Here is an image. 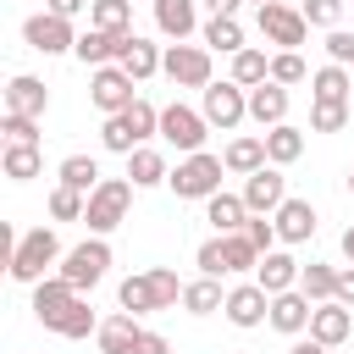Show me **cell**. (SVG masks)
I'll return each mask as SVG.
<instances>
[{
  "instance_id": "1",
  "label": "cell",
  "mask_w": 354,
  "mask_h": 354,
  "mask_svg": "<svg viewBox=\"0 0 354 354\" xmlns=\"http://www.w3.org/2000/svg\"><path fill=\"white\" fill-rule=\"evenodd\" d=\"M183 288H188V282H177L171 266H149V271H133V277L116 288V304H122L127 315H149V310L183 304Z\"/></svg>"
},
{
  "instance_id": "2",
  "label": "cell",
  "mask_w": 354,
  "mask_h": 354,
  "mask_svg": "<svg viewBox=\"0 0 354 354\" xmlns=\"http://www.w3.org/2000/svg\"><path fill=\"white\" fill-rule=\"evenodd\" d=\"M149 138H160V111H155L149 100H133L127 111L105 116V127H100V144H105L111 155H133V149H144Z\"/></svg>"
},
{
  "instance_id": "3",
  "label": "cell",
  "mask_w": 354,
  "mask_h": 354,
  "mask_svg": "<svg viewBox=\"0 0 354 354\" xmlns=\"http://www.w3.org/2000/svg\"><path fill=\"white\" fill-rule=\"evenodd\" d=\"M61 260V238H55V227H28L17 243H11V260H6V271L17 277V282H28V288H39L44 277H50V266Z\"/></svg>"
},
{
  "instance_id": "4",
  "label": "cell",
  "mask_w": 354,
  "mask_h": 354,
  "mask_svg": "<svg viewBox=\"0 0 354 354\" xmlns=\"http://www.w3.org/2000/svg\"><path fill=\"white\" fill-rule=\"evenodd\" d=\"M221 155H210V149H199V155H183L177 166H171V177H166V188L177 194V199H216L221 194Z\"/></svg>"
},
{
  "instance_id": "5",
  "label": "cell",
  "mask_w": 354,
  "mask_h": 354,
  "mask_svg": "<svg viewBox=\"0 0 354 354\" xmlns=\"http://www.w3.org/2000/svg\"><path fill=\"white\" fill-rule=\"evenodd\" d=\"M127 210H133V183H127V177H105V183L88 194L83 221H88L94 238H105V232H116V227L127 221Z\"/></svg>"
},
{
  "instance_id": "6",
  "label": "cell",
  "mask_w": 354,
  "mask_h": 354,
  "mask_svg": "<svg viewBox=\"0 0 354 354\" xmlns=\"http://www.w3.org/2000/svg\"><path fill=\"white\" fill-rule=\"evenodd\" d=\"M105 271H111V243L88 232L83 243H72V249L61 254V271H55V277H66L77 293H88V288H100V282H105Z\"/></svg>"
},
{
  "instance_id": "7",
  "label": "cell",
  "mask_w": 354,
  "mask_h": 354,
  "mask_svg": "<svg viewBox=\"0 0 354 354\" xmlns=\"http://www.w3.org/2000/svg\"><path fill=\"white\" fill-rule=\"evenodd\" d=\"M254 22H260L266 44H277V50H299V44L310 39V22H304V11H299V6H282V0H266V6H254Z\"/></svg>"
},
{
  "instance_id": "8",
  "label": "cell",
  "mask_w": 354,
  "mask_h": 354,
  "mask_svg": "<svg viewBox=\"0 0 354 354\" xmlns=\"http://www.w3.org/2000/svg\"><path fill=\"white\" fill-rule=\"evenodd\" d=\"M205 133H210L205 111H194V105H183V100H171V105L160 111V138H166L177 155H199V149H205Z\"/></svg>"
},
{
  "instance_id": "9",
  "label": "cell",
  "mask_w": 354,
  "mask_h": 354,
  "mask_svg": "<svg viewBox=\"0 0 354 354\" xmlns=\"http://www.w3.org/2000/svg\"><path fill=\"white\" fill-rule=\"evenodd\" d=\"M160 72H166L177 88H199V94L216 83V77H210V50H205V44H166Z\"/></svg>"
},
{
  "instance_id": "10",
  "label": "cell",
  "mask_w": 354,
  "mask_h": 354,
  "mask_svg": "<svg viewBox=\"0 0 354 354\" xmlns=\"http://www.w3.org/2000/svg\"><path fill=\"white\" fill-rule=\"evenodd\" d=\"M199 111H205V122H210V127L232 133V127L249 116V88H238L232 77H221V83H210V88L199 94Z\"/></svg>"
},
{
  "instance_id": "11",
  "label": "cell",
  "mask_w": 354,
  "mask_h": 354,
  "mask_svg": "<svg viewBox=\"0 0 354 354\" xmlns=\"http://www.w3.org/2000/svg\"><path fill=\"white\" fill-rule=\"evenodd\" d=\"M22 39H28V50H39V55H66V50H77V28H72L66 17H55V11H33V17L22 22Z\"/></svg>"
},
{
  "instance_id": "12",
  "label": "cell",
  "mask_w": 354,
  "mask_h": 354,
  "mask_svg": "<svg viewBox=\"0 0 354 354\" xmlns=\"http://www.w3.org/2000/svg\"><path fill=\"white\" fill-rule=\"evenodd\" d=\"M138 83L122 72V66H94L88 72V100H94V111H105V116H116V111H127L138 94H133Z\"/></svg>"
},
{
  "instance_id": "13",
  "label": "cell",
  "mask_w": 354,
  "mask_h": 354,
  "mask_svg": "<svg viewBox=\"0 0 354 354\" xmlns=\"http://www.w3.org/2000/svg\"><path fill=\"white\" fill-rule=\"evenodd\" d=\"M243 205H249V216H277L282 210V199H288V177H282V166H260L254 177H243Z\"/></svg>"
},
{
  "instance_id": "14",
  "label": "cell",
  "mask_w": 354,
  "mask_h": 354,
  "mask_svg": "<svg viewBox=\"0 0 354 354\" xmlns=\"http://www.w3.org/2000/svg\"><path fill=\"white\" fill-rule=\"evenodd\" d=\"M221 315L232 321V326H266L271 321V293L260 288V282H238V288H227V304H221Z\"/></svg>"
},
{
  "instance_id": "15",
  "label": "cell",
  "mask_w": 354,
  "mask_h": 354,
  "mask_svg": "<svg viewBox=\"0 0 354 354\" xmlns=\"http://www.w3.org/2000/svg\"><path fill=\"white\" fill-rule=\"evenodd\" d=\"M77 299H83V293H77L66 277H44V282L33 288V315H39V326H50V332H55Z\"/></svg>"
},
{
  "instance_id": "16",
  "label": "cell",
  "mask_w": 354,
  "mask_h": 354,
  "mask_svg": "<svg viewBox=\"0 0 354 354\" xmlns=\"http://www.w3.org/2000/svg\"><path fill=\"white\" fill-rule=\"evenodd\" d=\"M6 111H11V116H33V122H44V111H50V88H44V77L17 72V77L6 83Z\"/></svg>"
},
{
  "instance_id": "17",
  "label": "cell",
  "mask_w": 354,
  "mask_h": 354,
  "mask_svg": "<svg viewBox=\"0 0 354 354\" xmlns=\"http://www.w3.org/2000/svg\"><path fill=\"white\" fill-rule=\"evenodd\" d=\"M310 337H315V343H326V348L348 343V337H354V310H348V304H337V299L315 304V315H310Z\"/></svg>"
},
{
  "instance_id": "18",
  "label": "cell",
  "mask_w": 354,
  "mask_h": 354,
  "mask_svg": "<svg viewBox=\"0 0 354 354\" xmlns=\"http://www.w3.org/2000/svg\"><path fill=\"white\" fill-rule=\"evenodd\" d=\"M127 39H133V33H100V28H83L72 55H77L83 66H116L122 50H127Z\"/></svg>"
},
{
  "instance_id": "19",
  "label": "cell",
  "mask_w": 354,
  "mask_h": 354,
  "mask_svg": "<svg viewBox=\"0 0 354 354\" xmlns=\"http://www.w3.org/2000/svg\"><path fill=\"white\" fill-rule=\"evenodd\" d=\"M271 221H277V238H282L288 249L315 238V205H310V199H293V194H288V199H282V210H277Z\"/></svg>"
},
{
  "instance_id": "20",
  "label": "cell",
  "mask_w": 354,
  "mask_h": 354,
  "mask_svg": "<svg viewBox=\"0 0 354 354\" xmlns=\"http://www.w3.org/2000/svg\"><path fill=\"white\" fill-rule=\"evenodd\" d=\"M299 271H304V266H299L288 249H271V254H260V266H254V282H260V288L277 299V293H293V288H299Z\"/></svg>"
},
{
  "instance_id": "21",
  "label": "cell",
  "mask_w": 354,
  "mask_h": 354,
  "mask_svg": "<svg viewBox=\"0 0 354 354\" xmlns=\"http://www.w3.org/2000/svg\"><path fill=\"white\" fill-rule=\"evenodd\" d=\"M221 166H227L232 177H254L260 166H271V160H266V133H238V138L221 149Z\"/></svg>"
},
{
  "instance_id": "22",
  "label": "cell",
  "mask_w": 354,
  "mask_h": 354,
  "mask_svg": "<svg viewBox=\"0 0 354 354\" xmlns=\"http://www.w3.org/2000/svg\"><path fill=\"white\" fill-rule=\"evenodd\" d=\"M310 315H315V304H310L299 288L271 299V326H277L282 337H304V332H310Z\"/></svg>"
},
{
  "instance_id": "23",
  "label": "cell",
  "mask_w": 354,
  "mask_h": 354,
  "mask_svg": "<svg viewBox=\"0 0 354 354\" xmlns=\"http://www.w3.org/2000/svg\"><path fill=\"white\" fill-rule=\"evenodd\" d=\"M155 28L171 44H188V33L199 28V0H155Z\"/></svg>"
},
{
  "instance_id": "24",
  "label": "cell",
  "mask_w": 354,
  "mask_h": 354,
  "mask_svg": "<svg viewBox=\"0 0 354 354\" xmlns=\"http://www.w3.org/2000/svg\"><path fill=\"white\" fill-rule=\"evenodd\" d=\"M138 315H127V310H116V315H105L100 321V332H94V343H100V354H133L138 348Z\"/></svg>"
},
{
  "instance_id": "25",
  "label": "cell",
  "mask_w": 354,
  "mask_h": 354,
  "mask_svg": "<svg viewBox=\"0 0 354 354\" xmlns=\"http://www.w3.org/2000/svg\"><path fill=\"white\" fill-rule=\"evenodd\" d=\"M249 116L271 133V127H282L288 122V88L282 83H260V88H249Z\"/></svg>"
},
{
  "instance_id": "26",
  "label": "cell",
  "mask_w": 354,
  "mask_h": 354,
  "mask_svg": "<svg viewBox=\"0 0 354 354\" xmlns=\"http://www.w3.org/2000/svg\"><path fill=\"white\" fill-rule=\"evenodd\" d=\"M205 221L216 227V232H243L249 227V205H243V194H216V199H205Z\"/></svg>"
},
{
  "instance_id": "27",
  "label": "cell",
  "mask_w": 354,
  "mask_h": 354,
  "mask_svg": "<svg viewBox=\"0 0 354 354\" xmlns=\"http://www.w3.org/2000/svg\"><path fill=\"white\" fill-rule=\"evenodd\" d=\"M160 55H166V50H160V44H149V39H138V33H133V39H127V50H122V61H116V66H122V72H127V77H133V83H144V77H155V72H160Z\"/></svg>"
},
{
  "instance_id": "28",
  "label": "cell",
  "mask_w": 354,
  "mask_h": 354,
  "mask_svg": "<svg viewBox=\"0 0 354 354\" xmlns=\"http://www.w3.org/2000/svg\"><path fill=\"white\" fill-rule=\"evenodd\" d=\"M348 88H354V77H348V66H315L310 72V100H326V105H348Z\"/></svg>"
},
{
  "instance_id": "29",
  "label": "cell",
  "mask_w": 354,
  "mask_h": 354,
  "mask_svg": "<svg viewBox=\"0 0 354 354\" xmlns=\"http://www.w3.org/2000/svg\"><path fill=\"white\" fill-rule=\"evenodd\" d=\"M166 177H171V166H166V155H160V149H149V144H144V149H133V155H127V183H133V188H160Z\"/></svg>"
},
{
  "instance_id": "30",
  "label": "cell",
  "mask_w": 354,
  "mask_h": 354,
  "mask_svg": "<svg viewBox=\"0 0 354 354\" xmlns=\"http://www.w3.org/2000/svg\"><path fill=\"white\" fill-rule=\"evenodd\" d=\"M55 183H61V188H77V194H94L105 177H100V160H94V155H66V160L55 166Z\"/></svg>"
},
{
  "instance_id": "31",
  "label": "cell",
  "mask_w": 354,
  "mask_h": 354,
  "mask_svg": "<svg viewBox=\"0 0 354 354\" xmlns=\"http://www.w3.org/2000/svg\"><path fill=\"white\" fill-rule=\"evenodd\" d=\"M232 83H238V88H260V83H271V55L254 50V44H243V50L232 55Z\"/></svg>"
},
{
  "instance_id": "32",
  "label": "cell",
  "mask_w": 354,
  "mask_h": 354,
  "mask_svg": "<svg viewBox=\"0 0 354 354\" xmlns=\"http://www.w3.org/2000/svg\"><path fill=\"white\" fill-rule=\"evenodd\" d=\"M299 155H304V127L282 122V127L266 133V160H271V166H293Z\"/></svg>"
},
{
  "instance_id": "33",
  "label": "cell",
  "mask_w": 354,
  "mask_h": 354,
  "mask_svg": "<svg viewBox=\"0 0 354 354\" xmlns=\"http://www.w3.org/2000/svg\"><path fill=\"white\" fill-rule=\"evenodd\" d=\"M299 293H304L310 304H326V299H337V266H326V260H310V266L299 271Z\"/></svg>"
},
{
  "instance_id": "34",
  "label": "cell",
  "mask_w": 354,
  "mask_h": 354,
  "mask_svg": "<svg viewBox=\"0 0 354 354\" xmlns=\"http://www.w3.org/2000/svg\"><path fill=\"white\" fill-rule=\"evenodd\" d=\"M221 304H227L221 277H194V282L183 288V310H188V315H216Z\"/></svg>"
},
{
  "instance_id": "35",
  "label": "cell",
  "mask_w": 354,
  "mask_h": 354,
  "mask_svg": "<svg viewBox=\"0 0 354 354\" xmlns=\"http://www.w3.org/2000/svg\"><path fill=\"white\" fill-rule=\"evenodd\" d=\"M88 28H100V33H133V0H94L88 6Z\"/></svg>"
},
{
  "instance_id": "36",
  "label": "cell",
  "mask_w": 354,
  "mask_h": 354,
  "mask_svg": "<svg viewBox=\"0 0 354 354\" xmlns=\"http://www.w3.org/2000/svg\"><path fill=\"white\" fill-rule=\"evenodd\" d=\"M0 171H6L11 183H33V177L44 171V155H39V149H28V144H6V155H0Z\"/></svg>"
},
{
  "instance_id": "37",
  "label": "cell",
  "mask_w": 354,
  "mask_h": 354,
  "mask_svg": "<svg viewBox=\"0 0 354 354\" xmlns=\"http://www.w3.org/2000/svg\"><path fill=\"white\" fill-rule=\"evenodd\" d=\"M221 260H227V277H238L260 266V249L249 243V232H221Z\"/></svg>"
},
{
  "instance_id": "38",
  "label": "cell",
  "mask_w": 354,
  "mask_h": 354,
  "mask_svg": "<svg viewBox=\"0 0 354 354\" xmlns=\"http://www.w3.org/2000/svg\"><path fill=\"white\" fill-rule=\"evenodd\" d=\"M205 50L238 55V50H243V28H238V17H210V22H205Z\"/></svg>"
},
{
  "instance_id": "39",
  "label": "cell",
  "mask_w": 354,
  "mask_h": 354,
  "mask_svg": "<svg viewBox=\"0 0 354 354\" xmlns=\"http://www.w3.org/2000/svg\"><path fill=\"white\" fill-rule=\"evenodd\" d=\"M304 77H310V66H304L299 50H277V55H271V83L293 88V83H304Z\"/></svg>"
},
{
  "instance_id": "40",
  "label": "cell",
  "mask_w": 354,
  "mask_h": 354,
  "mask_svg": "<svg viewBox=\"0 0 354 354\" xmlns=\"http://www.w3.org/2000/svg\"><path fill=\"white\" fill-rule=\"evenodd\" d=\"M83 210H88V194H77V188H50V216L55 221H83Z\"/></svg>"
},
{
  "instance_id": "41",
  "label": "cell",
  "mask_w": 354,
  "mask_h": 354,
  "mask_svg": "<svg viewBox=\"0 0 354 354\" xmlns=\"http://www.w3.org/2000/svg\"><path fill=\"white\" fill-rule=\"evenodd\" d=\"M88 332H100V315L88 310V299H77V304L66 310V321L55 326V337H72V343H77V337H88Z\"/></svg>"
},
{
  "instance_id": "42",
  "label": "cell",
  "mask_w": 354,
  "mask_h": 354,
  "mask_svg": "<svg viewBox=\"0 0 354 354\" xmlns=\"http://www.w3.org/2000/svg\"><path fill=\"white\" fill-rule=\"evenodd\" d=\"M343 127H348V105L310 100V133H343Z\"/></svg>"
},
{
  "instance_id": "43",
  "label": "cell",
  "mask_w": 354,
  "mask_h": 354,
  "mask_svg": "<svg viewBox=\"0 0 354 354\" xmlns=\"http://www.w3.org/2000/svg\"><path fill=\"white\" fill-rule=\"evenodd\" d=\"M0 133H6V144H28V149H39V122L33 116H0Z\"/></svg>"
},
{
  "instance_id": "44",
  "label": "cell",
  "mask_w": 354,
  "mask_h": 354,
  "mask_svg": "<svg viewBox=\"0 0 354 354\" xmlns=\"http://www.w3.org/2000/svg\"><path fill=\"white\" fill-rule=\"evenodd\" d=\"M299 11H304V22H310V28H326V33L343 22V0H304Z\"/></svg>"
},
{
  "instance_id": "45",
  "label": "cell",
  "mask_w": 354,
  "mask_h": 354,
  "mask_svg": "<svg viewBox=\"0 0 354 354\" xmlns=\"http://www.w3.org/2000/svg\"><path fill=\"white\" fill-rule=\"evenodd\" d=\"M194 266H199V277H227V260H221V232H216V238H205V243L194 249Z\"/></svg>"
},
{
  "instance_id": "46",
  "label": "cell",
  "mask_w": 354,
  "mask_h": 354,
  "mask_svg": "<svg viewBox=\"0 0 354 354\" xmlns=\"http://www.w3.org/2000/svg\"><path fill=\"white\" fill-rule=\"evenodd\" d=\"M243 232H249V243H254L260 254H271V249L282 243V238H277V221H271V216H249V227H243Z\"/></svg>"
},
{
  "instance_id": "47",
  "label": "cell",
  "mask_w": 354,
  "mask_h": 354,
  "mask_svg": "<svg viewBox=\"0 0 354 354\" xmlns=\"http://www.w3.org/2000/svg\"><path fill=\"white\" fill-rule=\"evenodd\" d=\"M326 61H332V66H354V33L332 28V33H326Z\"/></svg>"
},
{
  "instance_id": "48",
  "label": "cell",
  "mask_w": 354,
  "mask_h": 354,
  "mask_svg": "<svg viewBox=\"0 0 354 354\" xmlns=\"http://www.w3.org/2000/svg\"><path fill=\"white\" fill-rule=\"evenodd\" d=\"M133 354H171V343H166L160 332H149V326H144V332H138V348H133Z\"/></svg>"
},
{
  "instance_id": "49",
  "label": "cell",
  "mask_w": 354,
  "mask_h": 354,
  "mask_svg": "<svg viewBox=\"0 0 354 354\" xmlns=\"http://www.w3.org/2000/svg\"><path fill=\"white\" fill-rule=\"evenodd\" d=\"M88 6H94V0H44V11H55V17H66V22H72V17H83Z\"/></svg>"
},
{
  "instance_id": "50",
  "label": "cell",
  "mask_w": 354,
  "mask_h": 354,
  "mask_svg": "<svg viewBox=\"0 0 354 354\" xmlns=\"http://www.w3.org/2000/svg\"><path fill=\"white\" fill-rule=\"evenodd\" d=\"M337 304L354 310V266H337Z\"/></svg>"
},
{
  "instance_id": "51",
  "label": "cell",
  "mask_w": 354,
  "mask_h": 354,
  "mask_svg": "<svg viewBox=\"0 0 354 354\" xmlns=\"http://www.w3.org/2000/svg\"><path fill=\"white\" fill-rule=\"evenodd\" d=\"M199 6H205L210 17H238V6H243V0H199Z\"/></svg>"
},
{
  "instance_id": "52",
  "label": "cell",
  "mask_w": 354,
  "mask_h": 354,
  "mask_svg": "<svg viewBox=\"0 0 354 354\" xmlns=\"http://www.w3.org/2000/svg\"><path fill=\"white\" fill-rule=\"evenodd\" d=\"M288 354H332V348H326V343H315V337H293V348H288Z\"/></svg>"
},
{
  "instance_id": "53",
  "label": "cell",
  "mask_w": 354,
  "mask_h": 354,
  "mask_svg": "<svg viewBox=\"0 0 354 354\" xmlns=\"http://www.w3.org/2000/svg\"><path fill=\"white\" fill-rule=\"evenodd\" d=\"M337 249H343V260L354 266V227H343V238H337Z\"/></svg>"
},
{
  "instance_id": "54",
  "label": "cell",
  "mask_w": 354,
  "mask_h": 354,
  "mask_svg": "<svg viewBox=\"0 0 354 354\" xmlns=\"http://www.w3.org/2000/svg\"><path fill=\"white\" fill-rule=\"evenodd\" d=\"M348 194H354V171H348Z\"/></svg>"
},
{
  "instance_id": "55",
  "label": "cell",
  "mask_w": 354,
  "mask_h": 354,
  "mask_svg": "<svg viewBox=\"0 0 354 354\" xmlns=\"http://www.w3.org/2000/svg\"><path fill=\"white\" fill-rule=\"evenodd\" d=\"M249 6H266V0H249Z\"/></svg>"
}]
</instances>
